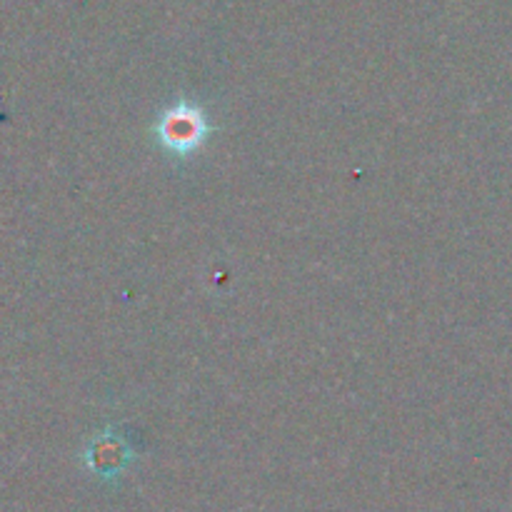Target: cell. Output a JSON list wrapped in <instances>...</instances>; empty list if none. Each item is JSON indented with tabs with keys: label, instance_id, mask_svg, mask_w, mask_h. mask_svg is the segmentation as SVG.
Segmentation results:
<instances>
[{
	"label": "cell",
	"instance_id": "6da1fadb",
	"mask_svg": "<svg viewBox=\"0 0 512 512\" xmlns=\"http://www.w3.org/2000/svg\"><path fill=\"white\" fill-rule=\"evenodd\" d=\"M210 125L203 110L193 103H178L160 115L155 125L158 143L173 155H190L203 145Z\"/></svg>",
	"mask_w": 512,
	"mask_h": 512
},
{
	"label": "cell",
	"instance_id": "7a4b0ae2",
	"mask_svg": "<svg viewBox=\"0 0 512 512\" xmlns=\"http://www.w3.org/2000/svg\"><path fill=\"white\" fill-rule=\"evenodd\" d=\"M83 460L90 473L98 475L100 480H115L128 468L133 453H130V445L125 443V438H120L115 428H108L98 438L90 440Z\"/></svg>",
	"mask_w": 512,
	"mask_h": 512
}]
</instances>
